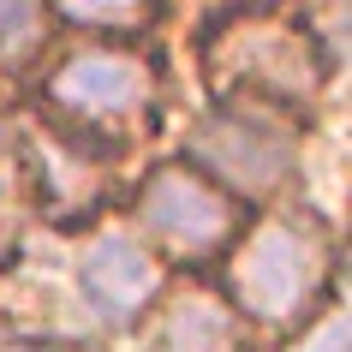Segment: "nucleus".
Listing matches in <instances>:
<instances>
[{"label":"nucleus","mask_w":352,"mask_h":352,"mask_svg":"<svg viewBox=\"0 0 352 352\" xmlns=\"http://www.w3.org/2000/svg\"><path fill=\"white\" fill-rule=\"evenodd\" d=\"M329 280V239L316 221L269 215L233 257V293L257 322H298Z\"/></svg>","instance_id":"nucleus-1"},{"label":"nucleus","mask_w":352,"mask_h":352,"mask_svg":"<svg viewBox=\"0 0 352 352\" xmlns=\"http://www.w3.org/2000/svg\"><path fill=\"white\" fill-rule=\"evenodd\" d=\"M209 78L221 90L298 102V96L316 90L322 66H316L311 36L287 30L280 19H233L221 36L209 42Z\"/></svg>","instance_id":"nucleus-2"},{"label":"nucleus","mask_w":352,"mask_h":352,"mask_svg":"<svg viewBox=\"0 0 352 352\" xmlns=\"http://www.w3.org/2000/svg\"><path fill=\"white\" fill-rule=\"evenodd\" d=\"M144 227L149 233H162L173 251H215V245L233 233V197L197 179L191 167H162V173H149L144 197Z\"/></svg>","instance_id":"nucleus-3"},{"label":"nucleus","mask_w":352,"mask_h":352,"mask_svg":"<svg viewBox=\"0 0 352 352\" xmlns=\"http://www.w3.org/2000/svg\"><path fill=\"white\" fill-rule=\"evenodd\" d=\"M191 149H197V162L209 173H221L227 186H239V191L280 186V173L293 162L287 131L257 120V113H215V120H204L197 138H191Z\"/></svg>","instance_id":"nucleus-4"},{"label":"nucleus","mask_w":352,"mask_h":352,"mask_svg":"<svg viewBox=\"0 0 352 352\" xmlns=\"http://www.w3.org/2000/svg\"><path fill=\"white\" fill-rule=\"evenodd\" d=\"M149 90L155 78L138 54H78L48 84V96L78 120H126L149 102Z\"/></svg>","instance_id":"nucleus-5"},{"label":"nucleus","mask_w":352,"mask_h":352,"mask_svg":"<svg viewBox=\"0 0 352 352\" xmlns=\"http://www.w3.org/2000/svg\"><path fill=\"white\" fill-rule=\"evenodd\" d=\"M84 293H90V305L108 322H131L155 298V263L131 239H102L84 257Z\"/></svg>","instance_id":"nucleus-6"},{"label":"nucleus","mask_w":352,"mask_h":352,"mask_svg":"<svg viewBox=\"0 0 352 352\" xmlns=\"http://www.w3.org/2000/svg\"><path fill=\"white\" fill-rule=\"evenodd\" d=\"M155 352H245V329L215 293L186 287L155 322Z\"/></svg>","instance_id":"nucleus-7"},{"label":"nucleus","mask_w":352,"mask_h":352,"mask_svg":"<svg viewBox=\"0 0 352 352\" xmlns=\"http://www.w3.org/2000/svg\"><path fill=\"white\" fill-rule=\"evenodd\" d=\"M42 36H48L42 0H0V66H24Z\"/></svg>","instance_id":"nucleus-8"},{"label":"nucleus","mask_w":352,"mask_h":352,"mask_svg":"<svg viewBox=\"0 0 352 352\" xmlns=\"http://www.w3.org/2000/svg\"><path fill=\"white\" fill-rule=\"evenodd\" d=\"M72 24H102V30H138L149 19V0H54Z\"/></svg>","instance_id":"nucleus-9"}]
</instances>
